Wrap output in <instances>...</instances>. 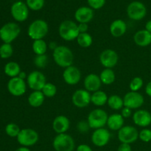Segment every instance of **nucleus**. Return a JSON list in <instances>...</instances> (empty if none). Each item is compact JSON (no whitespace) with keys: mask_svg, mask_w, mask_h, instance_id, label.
Here are the masks:
<instances>
[{"mask_svg":"<svg viewBox=\"0 0 151 151\" xmlns=\"http://www.w3.org/2000/svg\"><path fill=\"white\" fill-rule=\"evenodd\" d=\"M53 58L58 66L62 68H67L72 66L74 61V55L72 50L66 46H58L53 50Z\"/></svg>","mask_w":151,"mask_h":151,"instance_id":"f257e3e1","label":"nucleus"},{"mask_svg":"<svg viewBox=\"0 0 151 151\" xmlns=\"http://www.w3.org/2000/svg\"><path fill=\"white\" fill-rule=\"evenodd\" d=\"M58 32L61 38L67 41H72L77 39L80 34L78 25L75 22L70 20H66L60 24Z\"/></svg>","mask_w":151,"mask_h":151,"instance_id":"f03ea898","label":"nucleus"},{"mask_svg":"<svg viewBox=\"0 0 151 151\" xmlns=\"http://www.w3.org/2000/svg\"><path fill=\"white\" fill-rule=\"evenodd\" d=\"M49 27L47 22L42 19H37L32 22L28 27L27 33L31 39H43L47 35Z\"/></svg>","mask_w":151,"mask_h":151,"instance_id":"7ed1b4c3","label":"nucleus"},{"mask_svg":"<svg viewBox=\"0 0 151 151\" xmlns=\"http://www.w3.org/2000/svg\"><path fill=\"white\" fill-rule=\"evenodd\" d=\"M108 117L109 116L104 110L97 109L90 112L87 122L89 125L90 128L96 130L103 128L107 124Z\"/></svg>","mask_w":151,"mask_h":151,"instance_id":"20e7f679","label":"nucleus"},{"mask_svg":"<svg viewBox=\"0 0 151 151\" xmlns=\"http://www.w3.org/2000/svg\"><path fill=\"white\" fill-rule=\"evenodd\" d=\"M52 145L55 151H74L75 148V140L66 134H58L53 140Z\"/></svg>","mask_w":151,"mask_h":151,"instance_id":"39448f33","label":"nucleus"},{"mask_svg":"<svg viewBox=\"0 0 151 151\" xmlns=\"http://www.w3.org/2000/svg\"><path fill=\"white\" fill-rule=\"evenodd\" d=\"M20 32L21 29L17 24L10 22L0 29V38L6 44H10L19 36Z\"/></svg>","mask_w":151,"mask_h":151,"instance_id":"423d86ee","label":"nucleus"},{"mask_svg":"<svg viewBox=\"0 0 151 151\" xmlns=\"http://www.w3.org/2000/svg\"><path fill=\"white\" fill-rule=\"evenodd\" d=\"M38 134L32 128H24L21 130L17 137L19 144L23 147H29L36 144L38 141Z\"/></svg>","mask_w":151,"mask_h":151,"instance_id":"0eeeda50","label":"nucleus"},{"mask_svg":"<svg viewBox=\"0 0 151 151\" xmlns=\"http://www.w3.org/2000/svg\"><path fill=\"white\" fill-rule=\"evenodd\" d=\"M127 14L132 20L139 21L145 17L147 9L143 3L138 1H133L127 7Z\"/></svg>","mask_w":151,"mask_h":151,"instance_id":"6e6552de","label":"nucleus"},{"mask_svg":"<svg viewBox=\"0 0 151 151\" xmlns=\"http://www.w3.org/2000/svg\"><path fill=\"white\" fill-rule=\"evenodd\" d=\"M27 82L29 88L33 91H41L47 83L46 77L39 71H33L27 75Z\"/></svg>","mask_w":151,"mask_h":151,"instance_id":"1a4fd4ad","label":"nucleus"},{"mask_svg":"<svg viewBox=\"0 0 151 151\" xmlns=\"http://www.w3.org/2000/svg\"><path fill=\"white\" fill-rule=\"evenodd\" d=\"M139 138V132L137 128L131 125L123 126L118 131V139L121 143L131 144L135 142Z\"/></svg>","mask_w":151,"mask_h":151,"instance_id":"9d476101","label":"nucleus"},{"mask_svg":"<svg viewBox=\"0 0 151 151\" xmlns=\"http://www.w3.org/2000/svg\"><path fill=\"white\" fill-rule=\"evenodd\" d=\"M124 107L130 109H137L141 107L144 103V97L138 91H130L123 98Z\"/></svg>","mask_w":151,"mask_h":151,"instance_id":"9b49d317","label":"nucleus"},{"mask_svg":"<svg viewBox=\"0 0 151 151\" xmlns=\"http://www.w3.org/2000/svg\"><path fill=\"white\" fill-rule=\"evenodd\" d=\"M91 95L89 91L86 89H78L74 92L72 100L74 106L83 109L86 108L91 103Z\"/></svg>","mask_w":151,"mask_h":151,"instance_id":"f8f14e48","label":"nucleus"},{"mask_svg":"<svg viewBox=\"0 0 151 151\" xmlns=\"http://www.w3.org/2000/svg\"><path fill=\"white\" fill-rule=\"evenodd\" d=\"M119 56L117 53L113 50H103L100 55V61L106 69H111L114 67L118 63Z\"/></svg>","mask_w":151,"mask_h":151,"instance_id":"ddd939ff","label":"nucleus"},{"mask_svg":"<svg viewBox=\"0 0 151 151\" xmlns=\"http://www.w3.org/2000/svg\"><path fill=\"white\" fill-rule=\"evenodd\" d=\"M11 14L13 19L17 22H24L27 20L29 16L27 5L23 1H16L11 7Z\"/></svg>","mask_w":151,"mask_h":151,"instance_id":"4468645a","label":"nucleus"},{"mask_svg":"<svg viewBox=\"0 0 151 151\" xmlns=\"http://www.w3.org/2000/svg\"><path fill=\"white\" fill-rule=\"evenodd\" d=\"M7 88L12 95L19 97L26 92V83L24 82V80L21 79L19 77L13 78L9 81Z\"/></svg>","mask_w":151,"mask_h":151,"instance_id":"2eb2a0df","label":"nucleus"},{"mask_svg":"<svg viewBox=\"0 0 151 151\" xmlns=\"http://www.w3.org/2000/svg\"><path fill=\"white\" fill-rule=\"evenodd\" d=\"M111 139V134L104 128L94 130L91 135V142L97 147H104L109 143Z\"/></svg>","mask_w":151,"mask_h":151,"instance_id":"dca6fc26","label":"nucleus"},{"mask_svg":"<svg viewBox=\"0 0 151 151\" xmlns=\"http://www.w3.org/2000/svg\"><path fill=\"white\" fill-rule=\"evenodd\" d=\"M63 78L66 83L71 86L76 85L81 79V72L76 66H70L63 71Z\"/></svg>","mask_w":151,"mask_h":151,"instance_id":"f3484780","label":"nucleus"},{"mask_svg":"<svg viewBox=\"0 0 151 151\" xmlns=\"http://www.w3.org/2000/svg\"><path fill=\"white\" fill-rule=\"evenodd\" d=\"M70 121L69 118L63 115L56 116L52 122V128L58 134H65L69 130Z\"/></svg>","mask_w":151,"mask_h":151,"instance_id":"a211bd4d","label":"nucleus"},{"mask_svg":"<svg viewBox=\"0 0 151 151\" xmlns=\"http://www.w3.org/2000/svg\"><path fill=\"white\" fill-rule=\"evenodd\" d=\"M102 82L100 76L96 74H89L84 79V87L86 90L91 92L99 91L101 87Z\"/></svg>","mask_w":151,"mask_h":151,"instance_id":"6ab92c4d","label":"nucleus"},{"mask_svg":"<svg viewBox=\"0 0 151 151\" xmlns=\"http://www.w3.org/2000/svg\"><path fill=\"white\" fill-rule=\"evenodd\" d=\"M133 121L140 127H147L151 124V114L146 110H138L133 115Z\"/></svg>","mask_w":151,"mask_h":151,"instance_id":"aec40b11","label":"nucleus"},{"mask_svg":"<svg viewBox=\"0 0 151 151\" xmlns=\"http://www.w3.org/2000/svg\"><path fill=\"white\" fill-rule=\"evenodd\" d=\"M75 18L79 23H88L94 18V10L91 7H81L75 11Z\"/></svg>","mask_w":151,"mask_h":151,"instance_id":"412c9836","label":"nucleus"},{"mask_svg":"<svg viewBox=\"0 0 151 151\" xmlns=\"http://www.w3.org/2000/svg\"><path fill=\"white\" fill-rule=\"evenodd\" d=\"M134 41L139 47H147L151 44V33L146 29H142L135 33Z\"/></svg>","mask_w":151,"mask_h":151,"instance_id":"4be33fe9","label":"nucleus"},{"mask_svg":"<svg viewBox=\"0 0 151 151\" xmlns=\"http://www.w3.org/2000/svg\"><path fill=\"white\" fill-rule=\"evenodd\" d=\"M127 30L126 23L123 20L116 19L110 25V32L114 37L119 38L122 36Z\"/></svg>","mask_w":151,"mask_h":151,"instance_id":"5701e85b","label":"nucleus"},{"mask_svg":"<svg viewBox=\"0 0 151 151\" xmlns=\"http://www.w3.org/2000/svg\"><path fill=\"white\" fill-rule=\"evenodd\" d=\"M106 125L111 131H119L124 125V118L121 114H113L109 116Z\"/></svg>","mask_w":151,"mask_h":151,"instance_id":"b1692460","label":"nucleus"},{"mask_svg":"<svg viewBox=\"0 0 151 151\" xmlns=\"http://www.w3.org/2000/svg\"><path fill=\"white\" fill-rule=\"evenodd\" d=\"M45 96L41 91H33L28 97L29 106L33 108H38L43 105Z\"/></svg>","mask_w":151,"mask_h":151,"instance_id":"393cba45","label":"nucleus"},{"mask_svg":"<svg viewBox=\"0 0 151 151\" xmlns=\"http://www.w3.org/2000/svg\"><path fill=\"white\" fill-rule=\"evenodd\" d=\"M108 99L109 97L106 93L99 90L91 94V102L96 106H103L108 103Z\"/></svg>","mask_w":151,"mask_h":151,"instance_id":"a878e982","label":"nucleus"},{"mask_svg":"<svg viewBox=\"0 0 151 151\" xmlns=\"http://www.w3.org/2000/svg\"><path fill=\"white\" fill-rule=\"evenodd\" d=\"M100 78L101 80L102 83L105 85H111L115 81L116 76L111 69H105L100 73Z\"/></svg>","mask_w":151,"mask_h":151,"instance_id":"bb28decb","label":"nucleus"},{"mask_svg":"<svg viewBox=\"0 0 151 151\" xmlns=\"http://www.w3.org/2000/svg\"><path fill=\"white\" fill-rule=\"evenodd\" d=\"M4 72L7 76L11 77L12 78H16L19 76L21 72L20 66L16 62H9L4 67Z\"/></svg>","mask_w":151,"mask_h":151,"instance_id":"cd10ccee","label":"nucleus"},{"mask_svg":"<svg viewBox=\"0 0 151 151\" xmlns=\"http://www.w3.org/2000/svg\"><path fill=\"white\" fill-rule=\"evenodd\" d=\"M107 103L113 110H120L124 107L123 99L118 95H111L109 97Z\"/></svg>","mask_w":151,"mask_h":151,"instance_id":"c85d7f7f","label":"nucleus"},{"mask_svg":"<svg viewBox=\"0 0 151 151\" xmlns=\"http://www.w3.org/2000/svg\"><path fill=\"white\" fill-rule=\"evenodd\" d=\"M32 48L36 55H45L47 50V44L43 39L35 40L32 43Z\"/></svg>","mask_w":151,"mask_h":151,"instance_id":"c756f323","label":"nucleus"},{"mask_svg":"<svg viewBox=\"0 0 151 151\" xmlns=\"http://www.w3.org/2000/svg\"><path fill=\"white\" fill-rule=\"evenodd\" d=\"M77 41L80 47L83 48H88L92 44L93 39L90 34H88V32H84V33L79 34L77 38Z\"/></svg>","mask_w":151,"mask_h":151,"instance_id":"7c9ffc66","label":"nucleus"},{"mask_svg":"<svg viewBox=\"0 0 151 151\" xmlns=\"http://www.w3.org/2000/svg\"><path fill=\"white\" fill-rule=\"evenodd\" d=\"M41 91L47 97H52L57 93V87L51 83H47L43 87Z\"/></svg>","mask_w":151,"mask_h":151,"instance_id":"2f4dec72","label":"nucleus"},{"mask_svg":"<svg viewBox=\"0 0 151 151\" xmlns=\"http://www.w3.org/2000/svg\"><path fill=\"white\" fill-rule=\"evenodd\" d=\"M13 47L10 45V44H4L0 47V56L1 58H8L13 55Z\"/></svg>","mask_w":151,"mask_h":151,"instance_id":"473e14b6","label":"nucleus"},{"mask_svg":"<svg viewBox=\"0 0 151 151\" xmlns=\"http://www.w3.org/2000/svg\"><path fill=\"white\" fill-rule=\"evenodd\" d=\"M26 4L28 8L32 10H40L44 5V0H26Z\"/></svg>","mask_w":151,"mask_h":151,"instance_id":"72a5a7b5","label":"nucleus"},{"mask_svg":"<svg viewBox=\"0 0 151 151\" xmlns=\"http://www.w3.org/2000/svg\"><path fill=\"white\" fill-rule=\"evenodd\" d=\"M6 134L11 137H17L21 130L17 125L14 123H10L5 128Z\"/></svg>","mask_w":151,"mask_h":151,"instance_id":"f704fd0d","label":"nucleus"},{"mask_svg":"<svg viewBox=\"0 0 151 151\" xmlns=\"http://www.w3.org/2000/svg\"><path fill=\"white\" fill-rule=\"evenodd\" d=\"M34 63L37 67L40 69L45 68L48 63V57L46 55H36V57L34 58Z\"/></svg>","mask_w":151,"mask_h":151,"instance_id":"c9c22d12","label":"nucleus"},{"mask_svg":"<svg viewBox=\"0 0 151 151\" xmlns=\"http://www.w3.org/2000/svg\"><path fill=\"white\" fill-rule=\"evenodd\" d=\"M143 86V80L139 77H135L133 78L129 84L130 89L131 91H138Z\"/></svg>","mask_w":151,"mask_h":151,"instance_id":"e433bc0d","label":"nucleus"},{"mask_svg":"<svg viewBox=\"0 0 151 151\" xmlns=\"http://www.w3.org/2000/svg\"><path fill=\"white\" fill-rule=\"evenodd\" d=\"M139 138L144 142H149L151 141V130L143 129L139 133Z\"/></svg>","mask_w":151,"mask_h":151,"instance_id":"4c0bfd02","label":"nucleus"},{"mask_svg":"<svg viewBox=\"0 0 151 151\" xmlns=\"http://www.w3.org/2000/svg\"><path fill=\"white\" fill-rule=\"evenodd\" d=\"M87 1L90 7L94 10L102 8L106 4V0H87Z\"/></svg>","mask_w":151,"mask_h":151,"instance_id":"58836bf2","label":"nucleus"},{"mask_svg":"<svg viewBox=\"0 0 151 151\" xmlns=\"http://www.w3.org/2000/svg\"><path fill=\"white\" fill-rule=\"evenodd\" d=\"M89 128V125L87 121H81L78 124V129L81 133L87 132Z\"/></svg>","mask_w":151,"mask_h":151,"instance_id":"ea45409f","label":"nucleus"},{"mask_svg":"<svg viewBox=\"0 0 151 151\" xmlns=\"http://www.w3.org/2000/svg\"><path fill=\"white\" fill-rule=\"evenodd\" d=\"M121 115H122L123 118H128L131 115V109L127 107L122 108V111H121Z\"/></svg>","mask_w":151,"mask_h":151,"instance_id":"a19ab883","label":"nucleus"},{"mask_svg":"<svg viewBox=\"0 0 151 151\" xmlns=\"http://www.w3.org/2000/svg\"><path fill=\"white\" fill-rule=\"evenodd\" d=\"M78 25V30L80 33H84L87 32L88 29V25L86 23H80Z\"/></svg>","mask_w":151,"mask_h":151,"instance_id":"79ce46f5","label":"nucleus"},{"mask_svg":"<svg viewBox=\"0 0 151 151\" xmlns=\"http://www.w3.org/2000/svg\"><path fill=\"white\" fill-rule=\"evenodd\" d=\"M117 151H132V150H131V147L129 144L121 143L120 145L118 147Z\"/></svg>","mask_w":151,"mask_h":151,"instance_id":"37998d69","label":"nucleus"},{"mask_svg":"<svg viewBox=\"0 0 151 151\" xmlns=\"http://www.w3.org/2000/svg\"><path fill=\"white\" fill-rule=\"evenodd\" d=\"M76 151H93L92 149L89 147L88 145L85 144L80 145L78 146L77 147Z\"/></svg>","mask_w":151,"mask_h":151,"instance_id":"c03bdc74","label":"nucleus"},{"mask_svg":"<svg viewBox=\"0 0 151 151\" xmlns=\"http://www.w3.org/2000/svg\"><path fill=\"white\" fill-rule=\"evenodd\" d=\"M145 92L148 96L151 97V81L147 84L145 88Z\"/></svg>","mask_w":151,"mask_h":151,"instance_id":"a18cd8bd","label":"nucleus"},{"mask_svg":"<svg viewBox=\"0 0 151 151\" xmlns=\"http://www.w3.org/2000/svg\"><path fill=\"white\" fill-rule=\"evenodd\" d=\"M145 29H146V30L148 31V32H150L151 33V20L148 21V22L146 23Z\"/></svg>","mask_w":151,"mask_h":151,"instance_id":"49530a36","label":"nucleus"},{"mask_svg":"<svg viewBox=\"0 0 151 151\" xmlns=\"http://www.w3.org/2000/svg\"><path fill=\"white\" fill-rule=\"evenodd\" d=\"M19 78H20L21 79H22V80H24L25 78H27V75H26V73H25V72H21L20 73H19Z\"/></svg>","mask_w":151,"mask_h":151,"instance_id":"de8ad7c7","label":"nucleus"},{"mask_svg":"<svg viewBox=\"0 0 151 151\" xmlns=\"http://www.w3.org/2000/svg\"><path fill=\"white\" fill-rule=\"evenodd\" d=\"M15 151H31V150L27 147H19V148H18L17 150H16Z\"/></svg>","mask_w":151,"mask_h":151,"instance_id":"09e8293b","label":"nucleus"}]
</instances>
